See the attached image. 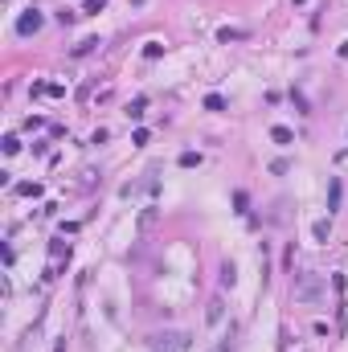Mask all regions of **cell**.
Wrapping results in <instances>:
<instances>
[{"label": "cell", "instance_id": "obj_12", "mask_svg": "<svg viewBox=\"0 0 348 352\" xmlns=\"http://www.w3.org/2000/svg\"><path fill=\"white\" fill-rule=\"evenodd\" d=\"M217 37H222V41H242V37H246V33H242V29H222V33H217Z\"/></svg>", "mask_w": 348, "mask_h": 352}, {"label": "cell", "instance_id": "obj_10", "mask_svg": "<svg viewBox=\"0 0 348 352\" xmlns=\"http://www.w3.org/2000/svg\"><path fill=\"white\" fill-rule=\"evenodd\" d=\"M205 111H225V98L222 94H209L205 98Z\"/></svg>", "mask_w": 348, "mask_h": 352}, {"label": "cell", "instance_id": "obj_1", "mask_svg": "<svg viewBox=\"0 0 348 352\" xmlns=\"http://www.w3.org/2000/svg\"><path fill=\"white\" fill-rule=\"evenodd\" d=\"M295 299L299 303H320L323 299V279L320 275H299L295 279Z\"/></svg>", "mask_w": 348, "mask_h": 352}, {"label": "cell", "instance_id": "obj_13", "mask_svg": "<svg viewBox=\"0 0 348 352\" xmlns=\"http://www.w3.org/2000/svg\"><path fill=\"white\" fill-rule=\"evenodd\" d=\"M197 164H201V156H197V152H184V156H180V168H197Z\"/></svg>", "mask_w": 348, "mask_h": 352}, {"label": "cell", "instance_id": "obj_6", "mask_svg": "<svg viewBox=\"0 0 348 352\" xmlns=\"http://www.w3.org/2000/svg\"><path fill=\"white\" fill-rule=\"evenodd\" d=\"M328 234H332L328 221H316V225H311V237H316V242H328Z\"/></svg>", "mask_w": 348, "mask_h": 352}, {"label": "cell", "instance_id": "obj_15", "mask_svg": "<svg viewBox=\"0 0 348 352\" xmlns=\"http://www.w3.org/2000/svg\"><path fill=\"white\" fill-rule=\"evenodd\" d=\"M340 58H348V41H344V45H340Z\"/></svg>", "mask_w": 348, "mask_h": 352}, {"label": "cell", "instance_id": "obj_11", "mask_svg": "<svg viewBox=\"0 0 348 352\" xmlns=\"http://www.w3.org/2000/svg\"><path fill=\"white\" fill-rule=\"evenodd\" d=\"M160 53H164V45H160V41H148V45H144V58H160Z\"/></svg>", "mask_w": 348, "mask_h": 352}, {"label": "cell", "instance_id": "obj_7", "mask_svg": "<svg viewBox=\"0 0 348 352\" xmlns=\"http://www.w3.org/2000/svg\"><path fill=\"white\" fill-rule=\"evenodd\" d=\"M205 320H209V324H222V299H213V303H209Z\"/></svg>", "mask_w": 348, "mask_h": 352}, {"label": "cell", "instance_id": "obj_9", "mask_svg": "<svg viewBox=\"0 0 348 352\" xmlns=\"http://www.w3.org/2000/svg\"><path fill=\"white\" fill-rule=\"evenodd\" d=\"M144 107H148V98H135V103L127 107V119H139V115H144Z\"/></svg>", "mask_w": 348, "mask_h": 352}, {"label": "cell", "instance_id": "obj_4", "mask_svg": "<svg viewBox=\"0 0 348 352\" xmlns=\"http://www.w3.org/2000/svg\"><path fill=\"white\" fill-rule=\"evenodd\" d=\"M271 140L287 147V143H295V131H291V127H271Z\"/></svg>", "mask_w": 348, "mask_h": 352}, {"label": "cell", "instance_id": "obj_2", "mask_svg": "<svg viewBox=\"0 0 348 352\" xmlns=\"http://www.w3.org/2000/svg\"><path fill=\"white\" fill-rule=\"evenodd\" d=\"M152 344L168 348V352H180V348H189V336L184 332H160V336H152Z\"/></svg>", "mask_w": 348, "mask_h": 352}, {"label": "cell", "instance_id": "obj_3", "mask_svg": "<svg viewBox=\"0 0 348 352\" xmlns=\"http://www.w3.org/2000/svg\"><path fill=\"white\" fill-rule=\"evenodd\" d=\"M37 29H41V13H37V8H29V13L17 21V33H21V37H29V33H37Z\"/></svg>", "mask_w": 348, "mask_h": 352}, {"label": "cell", "instance_id": "obj_5", "mask_svg": "<svg viewBox=\"0 0 348 352\" xmlns=\"http://www.w3.org/2000/svg\"><path fill=\"white\" fill-rule=\"evenodd\" d=\"M336 205H340V180L332 176V185H328V213H336Z\"/></svg>", "mask_w": 348, "mask_h": 352}, {"label": "cell", "instance_id": "obj_8", "mask_svg": "<svg viewBox=\"0 0 348 352\" xmlns=\"http://www.w3.org/2000/svg\"><path fill=\"white\" fill-rule=\"evenodd\" d=\"M234 282H238V275H234V262H225V266H222V287H234Z\"/></svg>", "mask_w": 348, "mask_h": 352}, {"label": "cell", "instance_id": "obj_14", "mask_svg": "<svg viewBox=\"0 0 348 352\" xmlns=\"http://www.w3.org/2000/svg\"><path fill=\"white\" fill-rule=\"evenodd\" d=\"M102 4H107V0H86V13H99Z\"/></svg>", "mask_w": 348, "mask_h": 352}]
</instances>
